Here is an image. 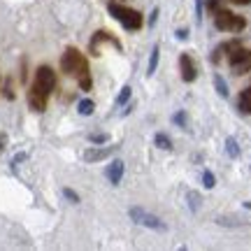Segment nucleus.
Here are the masks:
<instances>
[{
    "instance_id": "1",
    "label": "nucleus",
    "mask_w": 251,
    "mask_h": 251,
    "mask_svg": "<svg viewBox=\"0 0 251 251\" xmlns=\"http://www.w3.org/2000/svg\"><path fill=\"white\" fill-rule=\"evenodd\" d=\"M56 89V72L49 68V65H42L37 68L35 79L30 84V91H28V105L33 112H45L47 109V100L51 96V91Z\"/></svg>"
},
{
    "instance_id": "2",
    "label": "nucleus",
    "mask_w": 251,
    "mask_h": 251,
    "mask_svg": "<svg viewBox=\"0 0 251 251\" xmlns=\"http://www.w3.org/2000/svg\"><path fill=\"white\" fill-rule=\"evenodd\" d=\"M61 70L68 75V77H77L79 79V86L84 91L91 89V75H89V63L84 58L79 49L75 47H68L65 54L61 56Z\"/></svg>"
},
{
    "instance_id": "3",
    "label": "nucleus",
    "mask_w": 251,
    "mask_h": 251,
    "mask_svg": "<svg viewBox=\"0 0 251 251\" xmlns=\"http://www.w3.org/2000/svg\"><path fill=\"white\" fill-rule=\"evenodd\" d=\"M109 14L128 30H140L142 28V14L133 7H126V5H119V2H109Z\"/></svg>"
},
{
    "instance_id": "4",
    "label": "nucleus",
    "mask_w": 251,
    "mask_h": 251,
    "mask_svg": "<svg viewBox=\"0 0 251 251\" xmlns=\"http://www.w3.org/2000/svg\"><path fill=\"white\" fill-rule=\"evenodd\" d=\"M214 24L219 30H228V33H240L247 26V19L237 17L228 9H214Z\"/></svg>"
},
{
    "instance_id": "5",
    "label": "nucleus",
    "mask_w": 251,
    "mask_h": 251,
    "mask_svg": "<svg viewBox=\"0 0 251 251\" xmlns=\"http://www.w3.org/2000/svg\"><path fill=\"white\" fill-rule=\"evenodd\" d=\"M130 219H133L135 224L153 228V230H163V228H165V224H163L158 216L149 214V212H144V209H140V207H133V209H130Z\"/></svg>"
},
{
    "instance_id": "6",
    "label": "nucleus",
    "mask_w": 251,
    "mask_h": 251,
    "mask_svg": "<svg viewBox=\"0 0 251 251\" xmlns=\"http://www.w3.org/2000/svg\"><path fill=\"white\" fill-rule=\"evenodd\" d=\"M230 65L237 75H247L251 70V51H244V49H233L230 54Z\"/></svg>"
},
{
    "instance_id": "7",
    "label": "nucleus",
    "mask_w": 251,
    "mask_h": 251,
    "mask_svg": "<svg viewBox=\"0 0 251 251\" xmlns=\"http://www.w3.org/2000/svg\"><path fill=\"white\" fill-rule=\"evenodd\" d=\"M179 68H181V79H184V81H193L198 77L196 63H193V58H191L188 54H181L179 56Z\"/></svg>"
},
{
    "instance_id": "8",
    "label": "nucleus",
    "mask_w": 251,
    "mask_h": 251,
    "mask_svg": "<svg viewBox=\"0 0 251 251\" xmlns=\"http://www.w3.org/2000/svg\"><path fill=\"white\" fill-rule=\"evenodd\" d=\"M121 175H124V161H114L107 168V179L112 184H119L121 181Z\"/></svg>"
},
{
    "instance_id": "9",
    "label": "nucleus",
    "mask_w": 251,
    "mask_h": 251,
    "mask_svg": "<svg viewBox=\"0 0 251 251\" xmlns=\"http://www.w3.org/2000/svg\"><path fill=\"white\" fill-rule=\"evenodd\" d=\"M237 105H240V112H244V114H251V86H249V89H244L242 93H240Z\"/></svg>"
},
{
    "instance_id": "10",
    "label": "nucleus",
    "mask_w": 251,
    "mask_h": 251,
    "mask_svg": "<svg viewBox=\"0 0 251 251\" xmlns=\"http://www.w3.org/2000/svg\"><path fill=\"white\" fill-rule=\"evenodd\" d=\"M107 153H109V149H107V147H102V149H91V151H86V153H84V158H86L89 163H93V161L105 158Z\"/></svg>"
},
{
    "instance_id": "11",
    "label": "nucleus",
    "mask_w": 251,
    "mask_h": 251,
    "mask_svg": "<svg viewBox=\"0 0 251 251\" xmlns=\"http://www.w3.org/2000/svg\"><path fill=\"white\" fill-rule=\"evenodd\" d=\"M79 114H84V117H89V114H93V109H96V105H93V100H81L79 102Z\"/></svg>"
},
{
    "instance_id": "12",
    "label": "nucleus",
    "mask_w": 251,
    "mask_h": 251,
    "mask_svg": "<svg viewBox=\"0 0 251 251\" xmlns=\"http://www.w3.org/2000/svg\"><path fill=\"white\" fill-rule=\"evenodd\" d=\"M156 144H158L161 149H172L170 137H168V135H163V133H158V135H156Z\"/></svg>"
},
{
    "instance_id": "13",
    "label": "nucleus",
    "mask_w": 251,
    "mask_h": 251,
    "mask_svg": "<svg viewBox=\"0 0 251 251\" xmlns=\"http://www.w3.org/2000/svg\"><path fill=\"white\" fill-rule=\"evenodd\" d=\"M214 86H216V91H219V93H221V96H228V86H226V81L221 79V77H219V75H216L214 77Z\"/></svg>"
},
{
    "instance_id": "14",
    "label": "nucleus",
    "mask_w": 251,
    "mask_h": 251,
    "mask_svg": "<svg viewBox=\"0 0 251 251\" xmlns=\"http://www.w3.org/2000/svg\"><path fill=\"white\" fill-rule=\"evenodd\" d=\"M156 63H158V47H153V51H151V61H149V75H153V70H156Z\"/></svg>"
},
{
    "instance_id": "15",
    "label": "nucleus",
    "mask_w": 251,
    "mask_h": 251,
    "mask_svg": "<svg viewBox=\"0 0 251 251\" xmlns=\"http://www.w3.org/2000/svg\"><path fill=\"white\" fill-rule=\"evenodd\" d=\"M128 98H130V86H124V91L119 93V100H117V102H119V105H124Z\"/></svg>"
},
{
    "instance_id": "16",
    "label": "nucleus",
    "mask_w": 251,
    "mask_h": 251,
    "mask_svg": "<svg viewBox=\"0 0 251 251\" xmlns=\"http://www.w3.org/2000/svg\"><path fill=\"white\" fill-rule=\"evenodd\" d=\"M228 153H230V156H237V153H240V149H237V142H235L233 137H228Z\"/></svg>"
},
{
    "instance_id": "17",
    "label": "nucleus",
    "mask_w": 251,
    "mask_h": 251,
    "mask_svg": "<svg viewBox=\"0 0 251 251\" xmlns=\"http://www.w3.org/2000/svg\"><path fill=\"white\" fill-rule=\"evenodd\" d=\"M202 181H205L207 188H212L214 186V175H212V172H205V175H202Z\"/></svg>"
},
{
    "instance_id": "18",
    "label": "nucleus",
    "mask_w": 251,
    "mask_h": 251,
    "mask_svg": "<svg viewBox=\"0 0 251 251\" xmlns=\"http://www.w3.org/2000/svg\"><path fill=\"white\" fill-rule=\"evenodd\" d=\"M63 193H65V198H70L72 202H79V196H77V193H75V191H70V188H65V191H63Z\"/></svg>"
},
{
    "instance_id": "19",
    "label": "nucleus",
    "mask_w": 251,
    "mask_h": 251,
    "mask_svg": "<svg viewBox=\"0 0 251 251\" xmlns=\"http://www.w3.org/2000/svg\"><path fill=\"white\" fill-rule=\"evenodd\" d=\"M107 135H91V142H105Z\"/></svg>"
},
{
    "instance_id": "20",
    "label": "nucleus",
    "mask_w": 251,
    "mask_h": 251,
    "mask_svg": "<svg viewBox=\"0 0 251 251\" xmlns=\"http://www.w3.org/2000/svg\"><path fill=\"white\" fill-rule=\"evenodd\" d=\"M219 2H221V0H209V9H216L219 7Z\"/></svg>"
},
{
    "instance_id": "21",
    "label": "nucleus",
    "mask_w": 251,
    "mask_h": 251,
    "mask_svg": "<svg viewBox=\"0 0 251 251\" xmlns=\"http://www.w3.org/2000/svg\"><path fill=\"white\" fill-rule=\"evenodd\" d=\"M177 37H179V40H186V30H177Z\"/></svg>"
},
{
    "instance_id": "22",
    "label": "nucleus",
    "mask_w": 251,
    "mask_h": 251,
    "mask_svg": "<svg viewBox=\"0 0 251 251\" xmlns=\"http://www.w3.org/2000/svg\"><path fill=\"white\" fill-rule=\"evenodd\" d=\"M235 5H251V0H233Z\"/></svg>"
},
{
    "instance_id": "23",
    "label": "nucleus",
    "mask_w": 251,
    "mask_h": 251,
    "mask_svg": "<svg viewBox=\"0 0 251 251\" xmlns=\"http://www.w3.org/2000/svg\"><path fill=\"white\" fill-rule=\"evenodd\" d=\"M5 142H7V137H5V135H0V151H2V147H5Z\"/></svg>"
}]
</instances>
